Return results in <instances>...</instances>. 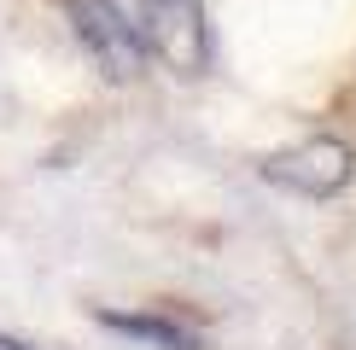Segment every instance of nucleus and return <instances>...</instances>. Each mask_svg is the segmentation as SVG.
Here are the masks:
<instances>
[{"label": "nucleus", "instance_id": "nucleus-1", "mask_svg": "<svg viewBox=\"0 0 356 350\" xmlns=\"http://www.w3.org/2000/svg\"><path fill=\"white\" fill-rule=\"evenodd\" d=\"M135 24L140 47L152 58H164L181 76H199L211 65V29H204V6L199 0H117Z\"/></svg>", "mask_w": 356, "mask_h": 350}, {"label": "nucleus", "instance_id": "nucleus-2", "mask_svg": "<svg viewBox=\"0 0 356 350\" xmlns=\"http://www.w3.org/2000/svg\"><path fill=\"white\" fill-rule=\"evenodd\" d=\"M350 175H356V152L333 135H316L304 146H286V152L263 158V181L286 187L298 199H333L339 187H350Z\"/></svg>", "mask_w": 356, "mask_h": 350}, {"label": "nucleus", "instance_id": "nucleus-3", "mask_svg": "<svg viewBox=\"0 0 356 350\" xmlns=\"http://www.w3.org/2000/svg\"><path fill=\"white\" fill-rule=\"evenodd\" d=\"M65 12H70V24H76V41L88 53L99 58V70L117 82H129L140 70V35H135V24H129V12L117 6V0H65Z\"/></svg>", "mask_w": 356, "mask_h": 350}, {"label": "nucleus", "instance_id": "nucleus-4", "mask_svg": "<svg viewBox=\"0 0 356 350\" xmlns=\"http://www.w3.org/2000/svg\"><path fill=\"white\" fill-rule=\"evenodd\" d=\"M99 327H111V333H123V339H140V344H152V350H199V333L181 327V321H170V315H129V310H94Z\"/></svg>", "mask_w": 356, "mask_h": 350}, {"label": "nucleus", "instance_id": "nucleus-5", "mask_svg": "<svg viewBox=\"0 0 356 350\" xmlns=\"http://www.w3.org/2000/svg\"><path fill=\"white\" fill-rule=\"evenodd\" d=\"M0 350H29L24 339H6V333H0Z\"/></svg>", "mask_w": 356, "mask_h": 350}]
</instances>
